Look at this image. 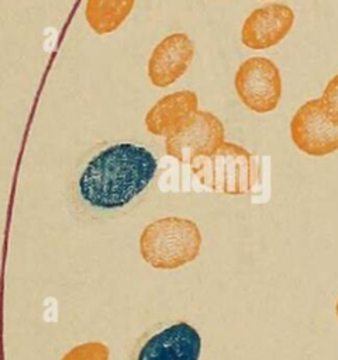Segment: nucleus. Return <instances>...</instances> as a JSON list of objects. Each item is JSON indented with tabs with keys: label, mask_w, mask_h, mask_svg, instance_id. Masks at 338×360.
<instances>
[{
	"label": "nucleus",
	"mask_w": 338,
	"mask_h": 360,
	"mask_svg": "<svg viewBox=\"0 0 338 360\" xmlns=\"http://www.w3.org/2000/svg\"><path fill=\"white\" fill-rule=\"evenodd\" d=\"M156 172L158 159L148 146L135 142L104 143L75 172V205L94 219L123 215L145 197Z\"/></svg>",
	"instance_id": "1"
},
{
	"label": "nucleus",
	"mask_w": 338,
	"mask_h": 360,
	"mask_svg": "<svg viewBox=\"0 0 338 360\" xmlns=\"http://www.w3.org/2000/svg\"><path fill=\"white\" fill-rule=\"evenodd\" d=\"M200 248L197 224L180 217L159 218L148 224L139 236L142 259L158 270H175L193 262Z\"/></svg>",
	"instance_id": "2"
},
{
	"label": "nucleus",
	"mask_w": 338,
	"mask_h": 360,
	"mask_svg": "<svg viewBox=\"0 0 338 360\" xmlns=\"http://www.w3.org/2000/svg\"><path fill=\"white\" fill-rule=\"evenodd\" d=\"M190 166L203 186L228 195L251 193L259 176L258 158L227 141L214 153L196 158Z\"/></svg>",
	"instance_id": "3"
},
{
	"label": "nucleus",
	"mask_w": 338,
	"mask_h": 360,
	"mask_svg": "<svg viewBox=\"0 0 338 360\" xmlns=\"http://www.w3.org/2000/svg\"><path fill=\"white\" fill-rule=\"evenodd\" d=\"M201 338L194 326L176 321L155 325L144 335L132 360H199Z\"/></svg>",
	"instance_id": "4"
},
{
	"label": "nucleus",
	"mask_w": 338,
	"mask_h": 360,
	"mask_svg": "<svg viewBox=\"0 0 338 360\" xmlns=\"http://www.w3.org/2000/svg\"><path fill=\"white\" fill-rule=\"evenodd\" d=\"M234 84L241 101L254 112H270L280 101V72L268 58L254 56L244 60L235 73Z\"/></svg>",
	"instance_id": "5"
},
{
	"label": "nucleus",
	"mask_w": 338,
	"mask_h": 360,
	"mask_svg": "<svg viewBox=\"0 0 338 360\" xmlns=\"http://www.w3.org/2000/svg\"><path fill=\"white\" fill-rule=\"evenodd\" d=\"M293 143L306 155L325 156L338 150V121L325 110L321 98L306 101L290 121Z\"/></svg>",
	"instance_id": "6"
},
{
	"label": "nucleus",
	"mask_w": 338,
	"mask_h": 360,
	"mask_svg": "<svg viewBox=\"0 0 338 360\" xmlns=\"http://www.w3.org/2000/svg\"><path fill=\"white\" fill-rule=\"evenodd\" d=\"M224 142L225 131L220 118L199 110L184 129L166 138L165 152L180 163L192 165L196 158L214 153Z\"/></svg>",
	"instance_id": "7"
},
{
	"label": "nucleus",
	"mask_w": 338,
	"mask_h": 360,
	"mask_svg": "<svg viewBox=\"0 0 338 360\" xmlns=\"http://www.w3.org/2000/svg\"><path fill=\"white\" fill-rule=\"evenodd\" d=\"M294 13L289 6L272 3L255 8L244 21L241 41L249 49H268L277 45L292 30Z\"/></svg>",
	"instance_id": "8"
},
{
	"label": "nucleus",
	"mask_w": 338,
	"mask_h": 360,
	"mask_svg": "<svg viewBox=\"0 0 338 360\" xmlns=\"http://www.w3.org/2000/svg\"><path fill=\"white\" fill-rule=\"evenodd\" d=\"M194 58L192 39L183 32L166 35L148 59V77L155 87H168L180 79Z\"/></svg>",
	"instance_id": "9"
},
{
	"label": "nucleus",
	"mask_w": 338,
	"mask_h": 360,
	"mask_svg": "<svg viewBox=\"0 0 338 360\" xmlns=\"http://www.w3.org/2000/svg\"><path fill=\"white\" fill-rule=\"evenodd\" d=\"M197 94L179 90L158 100L145 115V127L156 136H173L184 129L199 111Z\"/></svg>",
	"instance_id": "10"
},
{
	"label": "nucleus",
	"mask_w": 338,
	"mask_h": 360,
	"mask_svg": "<svg viewBox=\"0 0 338 360\" xmlns=\"http://www.w3.org/2000/svg\"><path fill=\"white\" fill-rule=\"evenodd\" d=\"M135 0H86L84 17L99 35L115 31L130 15Z\"/></svg>",
	"instance_id": "11"
},
{
	"label": "nucleus",
	"mask_w": 338,
	"mask_h": 360,
	"mask_svg": "<svg viewBox=\"0 0 338 360\" xmlns=\"http://www.w3.org/2000/svg\"><path fill=\"white\" fill-rule=\"evenodd\" d=\"M110 349L101 342H86L70 349L61 360H108Z\"/></svg>",
	"instance_id": "12"
},
{
	"label": "nucleus",
	"mask_w": 338,
	"mask_h": 360,
	"mask_svg": "<svg viewBox=\"0 0 338 360\" xmlns=\"http://www.w3.org/2000/svg\"><path fill=\"white\" fill-rule=\"evenodd\" d=\"M327 112L338 121V75H335L324 89L323 96L320 97Z\"/></svg>",
	"instance_id": "13"
},
{
	"label": "nucleus",
	"mask_w": 338,
	"mask_h": 360,
	"mask_svg": "<svg viewBox=\"0 0 338 360\" xmlns=\"http://www.w3.org/2000/svg\"><path fill=\"white\" fill-rule=\"evenodd\" d=\"M337 318H338V300H337Z\"/></svg>",
	"instance_id": "14"
}]
</instances>
